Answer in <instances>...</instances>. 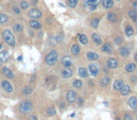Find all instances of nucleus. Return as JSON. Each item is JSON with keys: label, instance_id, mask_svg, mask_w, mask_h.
Masks as SVG:
<instances>
[{"label": "nucleus", "instance_id": "obj_1", "mask_svg": "<svg viewBox=\"0 0 137 120\" xmlns=\"http://www.w3.org/2000/svg\"><path fill=\"white\" fill-rule=\"evenodd\" d=\"M32 109H33V103L28 99L24 100L19 106V110L22 114H27L32 111Z\"/></svg>", "mask_w": 137, "mask_h": 120}, {"label": "nucleus", "instance_id": "obj_2", "mask_svg": "<svg viewBox=\"0 0 137 120\" xmlns=\"http://www.w3.org/2000/svg\"><path fill=\"white\" fill-rule=\"evenodd\" d=\"M2 35H3L4 40H5L9 45H10V46H14V45H15V39L13 37L12 33H11L9 29L4 30L3 34Z\"/></svg>", "mask_w": 137, "mask_h": 120}, {"label": "nucleus", "instance_id": "obj_3", "mask_svg": "<svg viewBox=\"0 0 137 120\" xmlns=\"http://www.w3.org/2000/svg\"><path fill=\"white\" fill-rule=\"evenodd\" d=\"M57 53L56 51H52L51 53L48 54V56L45 57V62H46L48 65H54L56 64V62L57 61Z\"/></svg>", "mask_w": 137, "mask_h": 120}, {"label": "nucleus", "instance_id": "obj_4", "mask_svg": "<svg viewBox=\"0 0 137 120\" xmlns=\"http://www.w3.org/2000/svg\"><path fill=\"white\" fill-rule=\"evenodd\" d=\"M100 1L101 0H84V4L87 7H88L90 10H94L97 8V6L100 3Z\"/></svg>", "mask_w": 137, "mask_h": 120}, {"label": "nucleus", "instance_id": "obj_5", "mask_svg": "<svg viewBox=\"0 0 137 120\" xmlns=\"http://www.w3.org/2000/svg\"><path fill=\"white\" fill-rule=\"evenodd\" d=\"M28 16H29L30 18L33 19V20H34V19H39L42 16V12H41L40 9H32L29 10Z\"/></svg>", "mask_w": 137, "mask_h": 120}, {"label": "nucleus", "instance_id": "obj_6", "mask_svg": "<svg viewBox=\"0 0 137 120\" xmlns=\"http://www.w3.org/2000/svg\"><path fill=\"white\" fill-rule=\"evenodd\" d=\"M1 85H2V88H3L5 91H7L8 93L12 92V85L10 84V83H9V81H6V80L2 81Z\"/></svg>", "mask_w": 137, "mask_h": 120}, {"label": "nucleus", "instance_id": "obj_7", "mask_svg": "<svg viewBox=\"0 0 137 120\" xmlns=\"http://www.w3.org/2000/svg\"><path fill=\"white\" fill-rule=\"evenodd\" d=\"M76 98H77V96H76V93H75L74 91L70 90V91L67 93V100H68V102H70V103H72V102L76 99Z\"/></svg>", "mask_w": 137, "mask_h": 120}, {"label": "nucleus", "instance_id": "obj_8", "mask_svg": "<svg viewBox=\"0 0 137 120\" xmlns=\"http://www.w3.org/2000/svg\"><path fill=\"white\" fill-rule=\"evenodd\" d=\"M107 66H108L109 68H117V66H118V62L115 58H110L107 61Z\"/></svg>", "mask_w": 137, "mask_h": 120}, {"label": "nucleus", "instance_id": "obj_9", "mask_svg": "<svg viewBox=\"0 0 137 120\" xmlns=\"http://www.w3.org/2000/svg\"><path fill=\"white\" fill-rule=\"evenodd\" d=\"M62 65L65 68H68L72 65V59L70 56H65L62 59Z\"/></svg>", "mask_w": 137, "mask_h": 120}, {"label": "nucleus", "instance_id": "obj_10", "mask_svg": "<svg viewBox=\"0 0 137 120\" xmlns=\"http://www.w3.org/2000/svg\"><path fill=\"white\" fill-rule=\"evenodd\" d=\"M61 75H62L63 78H70L72 76V71L71 68H65L61 71Z\"/></svg>", "mask_w": 137, "mask_h": 120}, {"label": "nucleus", "instance_id": "obj_11", "mask_svg": "<svg viewBox=\"0 0 137 120\" xmlns=\"http://www.w3.org/2000/svg\"><path fill=\"white\" fill-rule=\"evenodd\" d=\"M2 73H3L7 78H9V79H12L13 78V72L10 71L9 68H7V67H4L3 68Z\"/></svg>", "mask_w": 137, "mask_h": 120}, {"label": "nucleus", "instance_id": "obj_12", "mask_svg": "<svg viewBox=\"0 0 137 120\" xmlns=\"http://www.w3.org/2000/svg\"><path fill=\"white\" fill-rule=\"evenodd\" d=\"M129 105L131 109H136L137 108V98L136 97H131L129 99Z\"/></svg>", "mask_w": 137, "mask_h": 120}, {"label": "nucleus", "instance_id": "obj_13", "mask_svg": "<svg viewBox=\"0 0 137 120\" xmlns=\"http://www.w3.org/2000/svg\"><path fill=\"white\" fill-rule=\"evenodd\" d=\"M9 59V52L7 50H4L0 53V61L1 62H6Z\"/></svg>", "mask_w": 137, "mask_h": 120}, {"label": "nucleus", "instance_id": "obj_14", "mask_svg": "<svg viewBox=\"0 0 137 120\" xmlns=\"http://www.w3.org/2000/svg\"><path fill=\"white\" fill-rule=\"evenodd\" d=\"M101 4L104 9H111L114 6L113 0H101Z\"/></svg>", "mask_w": 137, "mask_h": 120}, {"label": "nucleus", "instance_id": "obj_15", "mask_svg": "<svg viewBox=\"0 0 137 120\" xmlns=\"http://www.w3.org/2000/svg\"><path fill=\"white\" fill-rule=\"evenodd\" d=\"M91 38H92V40H93L94 42L96 43L97 45H101V43H102V40H101L100 37L98 34H95V33H94V34H92Z\"/></svg>", "mask_w": 137, "mask_h": 120}, {"label": "nucleus", "instance_id": "obj_16", "mask_svg": "<svg viewBox=\"0 0 137 120\" xmlns=\"http://www.w3.org/2000/svg\"><path fill=\"white\" fill-rule=\"evenodd\" d=\"M123 86H124V82L122 80H116L114 83V88L115 90H121Z\"/></svg>", "mask_w": 137, "mask_h": 120}, {"label": "nucleus", "instance_id": "obj_17", "mask_svg": "<svg viewBox=\"0 0 137 120\" xmlns=\"http://www.w3.org/2000/svg\"><path fill=\"white\" fill-rule=\"evenodd\" d=\"M89 71H90V73L93 75V76H97L98 73H99V68H97L96 65L91 64L89 65Z\"/></svg>", "mask_w": 137, "mask_h": 120}, {"label": "nucleus", "instance_id": "obj_18", "mask_svg": "<svg viewBox=\"0 0 137 120\" xmlns=\"http://www.w3.org/2000/svg\"><path fill=\"white\" fill-rule=\"evenodd\" d=\"M29 25L33 29H40L41 27V25L38 21H36V20H31V21L29 22Z\"/></svg>", "mask_w": 137, "mask_h": 120}, {"label": "nucleus", "instance_id": "obj_19", "mask_svg": "<svg viewBox=\"0 0 137 120\" xmlns=\"http://www.w3.org/2000/svg\"><path fill=\"white\" fill-rule=\"evenodd\" d=\"M101 51H102V52H104V53H107V54H112L113 48H112V46H111L110 44L106 43V44L102 45V47H101Z\"/></svg>", "mask_w": 137, "mask_h": 120}, {"label": "nucleus", "instance_id": "obj_20", "mask_svg": "<svg viewBox=\"0 0 137 120\" xmlns=\"http://www.w3.org/2000/svg\"><path fill=\"white\" fill-rule=\"evenodd\" d=\"M87 58H88V60L93 61V60H97L99 58V56L94 52H88L87 53Z\"/></svg>", "mask_w": 137, "mask_h": 120}, {"label": "nucleus", "instance_id": "obj_21", "mask_svg": "<svg viewBox=\"0 0 137 120\" xmlns=\"http://www.w3.org/2000/svg\"><path fill=\"white\" fill-rule=\"evenodd\" d=\"M129 15H130V17L133 20V22L137 23V12L135 9H131V10L129 11Z\"/></svg>", "mask_w": 137, "mask_h": 120}, {"label": "nucleus", "instance_id": "obj_22", "mask_svg": "<svg viewBox=\"0 0 137 120\" xmlns=\"http://www.w3.org/2000/svg\"><path fill=\"white\" fill-rule=\"evenodd\" d=\"M136 68V65L133 64V63H129L126 67H125V70L128 71V72H132Z\"/></svg>", "mask_w": 137, "mask_h": 120}, {"label": "nucleus", "instance_id": "obj_23", "mask_svg": "<svg viewBox=\"0 0 137 120\" xmlns=\"http://www.w3.org/2000/svg\"><path fill=\"white\" fill-rule=\"evenodd\" d=\"M107 19L109 20L110 22H112V23H115L117 18H116V15H115V13L114 12H109L107 14Z\"/></svg>", "mask_w": 137, "mask_h": 120}, {"label": "nucleus", "instance_id": "obj_24", "mask_svg": "<svg viewBox=\"0 0 137 120\" xmlns=\"http://www.w3.org/2000/svg\"><path fill=\"white\" fill-rule=\"evenodd\" d=\"M125 33L128 37H131L133 35V28L131 27V25H127L126 28H125Z\"/></svg>", "mask_w": 137, "mask_h": 120}, {"label": "nucleus", "instance_id": "obj_25", "mask_svg": "<svg viewBox=\"0 0 137 120\" xmlns=\"http://www.w3.org/2000/svg\"><path fill=\"white\" fill-rule=\"evenodd\" d=\"M119 53H120V55L122 56H128L130 55V51L128 50V48H126V47H121L120 49H119Z\"/></svg>", "mask_w": 137, "mask_h": 120}, {"label": "nucleus", "instance_id": "obj_26", "mask_svg": "<svg viewBox=\"0 0 137 120\" xmlns=\"http://www.w3.org/2000/svg\"><path fill=\"white\" fill-rule=\"evenodd\" d=\"M121 94L123 96H126V95H128L129 93H130V91H131V87L129 85H124L123 87L121 88Z\"/></svg>", "mask_w": 137, "mask_h": 120}, {"label": "nucleus", "instance_id": "obj_27", "mask_svg": "<svg viewBox=\"0 0 137 120\" xmlns=\"http://www.w3.org/2000/svg\"><path fill=\"white\" fill-rule=\"evenodd\" d=\"M109 82H110V78L108 77H104L102 78L101 80H100V86H102V87H105V86H107L108 84H109Z\"/></svg>", "mask_w": 137, "mask_h": 120}, {"label": "nucleus", "instance_id": "obj_28", "mask_svg": "<svg viewBox=\"0 0 137 120\" xmlns=\"http://www.w3.org/2000/svg\"><path fill=\"white\" fill-rule=\"evenodd\" d=\"M79 52H80V47H79V45H77V44H73V45H72V55L76 56V55H78V54H79Z\"/></svg>", "mask_w": 137, "mask_h": 120}, {"label": "nucleus", "instance_id": "obj_29", "mask_svg": "<svg viewBox=\"0 0 137 120\" xmlns=\"http://www.w3.org/2000/svg\"><path fill=\"white\" fill-rule=\"evenodd\" d=\"M78 72H79V75L83 78H85L87 76V71L84 68H80L79 71H78Z\"/></svg>", "mask_w": 137, "mask_h": 120}, {"label": "nucleus", "instance_id": "obj_30", "mask_svg": "<svg viewBox=\"0 0 137 120\" xmlns=\"http://www.w3.org/2000/svg\"><path fill=\"white\" fill-rule=\"evenodd\" d=\"M56 114V109L54 107H49L47 109V115H49V116H53L55 114Z\"/></svg>", "mask_w": 137, "mask_h": 120}, {"label": "nucleus", "instance_id": "obj_31", "mask_svg": "<svg viewBox=\"0 0 137 120\" xmlns=\"http://www.w3.org/2000/svg\"><path fill=\"white\" fill-rule=\"evenodd\" d=\"M79 37V40H80V42L82 44H87V37L85 35H78Z\"/></svg>", "mask_w": 137, "mask_h": 120}, {"label": "nucleus", "instance_id": "obj_32", "mask_svg": "<svg viewBox=\"0 0 137 120\" xmlns=\"http://www.w3.org/2000/svg\"><path fill=\"white\" fill-rule=\"evenodd\" d=\"M7 21H8V16L6 14H4V13H1L0 14V24L3 25V24L7 23Z\"/></svg>", "mask_w": 137, "mask_h": 120}, {"label": "nucleus", "instance_id": "obj_33", "mask_svg": "<svg viewBox=\"0 0 137 120\" xmlns=\"http://www.w3.org/2000/svg\"><path fill=\"white\" fill-rule=\"evenodd\" d=\"M33 92V89H32L30 86H25L24 90H23V93L25 94V95H29V94H31Z\"/></svg>", "mask_w": 137, "mask_h": 120}, {"label": "nucleus", "instance_id": "obj_34", "mask_svg": "<svg viewBox=\"0 0 137 120\" xmlns=\"http://www.w3.org/2000/svg\"><path fill=\"white\" fill-rule=\"evenodd\" d=\"M13 30L15 31V32H21L23 30V26L22 25H20V24H16L12 26Z\"/></svg>", "mask_w": 137, "mask_h": 120}, {"label": "nucleus", "instance_id": "obj_35", "mask_svg": "<svg viewBox=\"0 0 137 120\" xmlns=\"http://www.w3.org/2000/svg\"><path fill=\"white\" fill-rule=\"evenodd\" d=\"M99 23H100V20H99L98 18L93 19V20L91 21V26H92V27H94V28L98 27V25H99Z\"/></svg>", "mask_w": 137, "mask_h": 120}, {"label": "nucleus", "instance_id": "obj_36", "mask_svg": "<svg viewBox=\"0 0 137 120\" xmlns=\"http://www.w3.org/2000/svg\"><path fill=\"white\" fill-rule=\"evenodd\" d=\"M82 81L80 80H75L73 83H72V85L74 86L75 88H80V87H82Z\"/></svg>", "mask_w": 137, "mask_h": 120}, {"label": "nucleus", "instance_id": "obj_37", "mask_svg": "<svg viewBox=\"0 0 137 120\" xmlns=\"http://www.w3.org/2000/svg\"><path fill=\"white\" fill-rule=\"evenodd\" d=\"M78 0H68V6L71 7V8H75L76 5H77Z\"/></svg>", "mask_w": 137, "mask_h": 120}, {"label": "nucleus", "instance_id": "obj_38", "mask_svg": "<svg viewBox=\"0 0 137 120\" xmlns=\"http://www.w3.org/2000/svg\"><path fill=\"white\" fill-rule=\"evenodd\" d=\"M29 7V4H28L27 1H22L21 4H20V8L23 9H26Z\"/></svg>", "mask_w": 137, "mask_h": 120}, {"label": "nucleus", "instance_id": "obj_39", "mask_svg": "<svg viewBox=\"0 0 137 120\" xmlns=\"http://www.w3.org/2000/svg\"><path fill=\"white\" fill-rule=\"evenodd\" d=\"M115 42L116 43V44H121L122 42H123V38L122 37H116L115 39Z\"/></svg>", "mask_w": 137, "mask_h": 120}, {"label": "nucleus", "instance_id": "obj_40", "mask_svg": "<svg viewBox=\"0 0 137 120\" xmlns=\"http://www.w3.org/2000/svg\"><path fill=\"white\" fill-rule=\"evenodd\" d=\"M124 120H132V117H131V114H125V115H124Z\"/></svg>", "mask_w": 137, "mask_h": 120}, {"label": "nucleus", "instance_id": "obj_41", "mask_svg": "<svg viewBox=\"0 0 137 120\" xmlns=\"http://www.w3.org/2000/svg\"><path fill=\"white\" fill-rule=\"evenodd\" d=\"M12 9H13V11L16 13V14H19L20 13V9H19L18 7H16V6H14L12 8Z\"/></svg>", "mask_w": 137, "mask_h": 120}, {"label": "nucleus", "instance_id": "obj_42", "mask_svg": "<svg viewBox=\"0 0 137 120\" xmlns=\"http://www.w3.org/2000/svg\"><path fill=\"white\" fill-rule=\"evenodd\" d=\"M83 103H84V99H83L82 97H79V98H78V104L83 105Z\"/></svg>", "mask_w": 137, "mask_h": 120}, {"label": "nucleus", "instance_id": "obj_43", "mask_svg": "<svg viewBox=\"0 0 137 120\" xmlns=\"http://www.w3.org/2000/svg\"><path fill=\"white\" fill-rule=\"evenodd\" d=\"M28 120H38V118L35 114H31V115H29V117H28Z\"/></svg>", "mask_w": 137, "mask_h": 120}, {"label": "nucleus", "instance_id": "obj_44", "mask_svg": "<svg viewBox=\"0 0 137 120\" xmlns=\"http://www.w3.org/2000/svg\"><path fill=\"white\" fill-rule=\"evenodd\" d=\"M132 7L134 8L133 9H135V10H136V12H137V1L133 2V4H132Z\"/></svg>", "mask_w": 137, "mask_h": 120}, {"label": "nucleus", "instance_id": "obj_45", "mask_svg": "<svg viewBox=\"0 0 137 120\" xmlns=\"http://www.w3.org/2000/svg\"><path fill=\"white\" fill-rule=\"evenodd\" d=\"M134 60H135V61L137 62V53L135 54V56H134Z\"/></svg>", "mask_w": 137, "mask_h": 120}, {"label": "nucleus", "instance_id": "obj_46", "mask_svg": "<svg viewBox=\"0 0 137 120\" xmlns=\"http://www.w3.org/2000/svg\"><path fill=\"white\" fill-rule=\"evenodd\" d=\"M22 59H23V56H20L18 57V60H19V61H21Z\"/></svg>", "mask_w": 137, "mask_h": 120}, {"label": "nucleus", "instance_id": "obj_47", "mask_svg": "<svg viewBox=\"0 0 137 120\" xmlns=\"http://www.w3.org/2000/svg\"><path fill=\"white\" fill-rule=\"evenodd\" d=\"M36 3H38V0H33L32 1V4H36Z\"/></svg>", "mask_w": 137, "mask_h": 120}, {"label": "nucleus", "instance_id": "obj_48", "mask_svg": "<svg viewBox=\"0 0 137 120\" xmlns=\"http://www.w3.org/2000/svg\"><path fill=\"white\" fill-rule=\"evenodd\" d=\"M61 108H64L65 107V103H61V106H60Z\"/></svg>", "mask_w": 137, "mask_h": 120}, {"label": "nucleus", "instance_id": "obj_49", "mask_svg": "<svg viewBox=\"0 0 137 120\" xmlns=\"http://www.w3.org/2000/svg\"><path fill=\"white\" fill-rule=\"evenodd\" d=\"M1 47H2V44H1V43H0V49H1Z\"/></svg>", "mask_w": 137, "mask_h": 120}, {"label": "nucleus", "instance_id": "obj_50", "mask_svg": "<svg viewBox=\"0 0 137 120\" xmlns=\"http://www.w3.org/2000/svg\"><path fill=\"white\" fill-rule=\"evenodd\" d=\"M116 120H120V119H119V118H116Z\"/></svg>", "mask_w": 137, "mask_h": 120}]
</instances>
